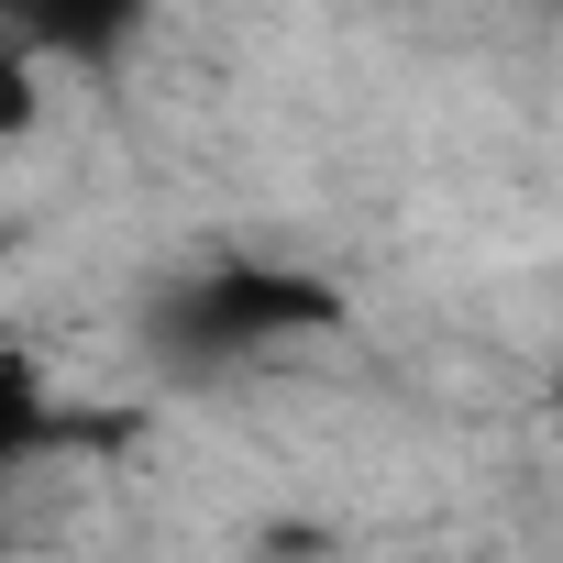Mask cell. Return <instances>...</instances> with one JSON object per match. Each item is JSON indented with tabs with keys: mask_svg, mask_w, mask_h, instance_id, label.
Returning a JSON list of instances; mask_svg holds the SVG:
<instances>
[{
	"mask_svg": "<svg viewBox=\"0 0 563 563\" xmlns=\"http://www.w3.org/2000/svg\"><path fill=\"white\" fill-rule=\"evenodd\" d=\"M343 332V288L299 254H254V243H221V254H188L166 288L144 299V343L155 365L177 376H243L288 343H321Z\"/></svg>",
	"mask_w": 563,
	"mask_h": 563,
	"instance_id": "1",
	"label": "cell"
},
{
	"mask_svg": "<svg viewBox=\"0 0 563 563\" xmlns=\"http://www.w3.org/2000/svg\"><path fill=\"white\" fill-rule=\"evenodd\" d=\"M0 23L45 67H122L155 34V0H0Z\"/></svg>",
	"mask_w": 563,
	"mask_h": 563,
	"instance_id": "2",
	"label": "cell"
},
{
	"mask_svg": "<svg viewBox=\"0 0 563 563\" xmlns=\"http://www.w3.org/2000/svg\"><path fill=\"white\" fill-rule=\"evenodd\" d=\"M552 12H563V0H552Z\"/></svg>",
	"mask_w": 563,
	"mask_h": 563,
	"instance_id": "3",
	"label": "cell"
}]
</instances>
